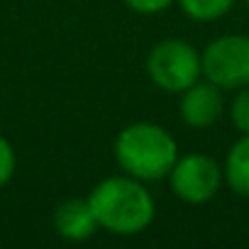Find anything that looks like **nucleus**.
I'll list each match as a JSON object with an SVG mask.
<instances>
[{"mask_svg":"<svg viewBox=\"0 0 249 249\" xmlns=\"http://www.w3.org/2000/svg\"><path fill=\"white\" fill-rule=\"evenodd\" d=\"M181 10L196 22H213L227 15L234 0H178Z\"/></svg>","mask_w":249,"mask_h":249,"instance_id":"obj_9","label":"nucleus"},{"mask_svg":"<svg viewBox=\"0 0 249 249\" xmlns=\"http://www.w3.org/2000/svg\"><path fill=\"white\" fill-rule=\"evenodd\" d=\"M147 73L164 93H181L203 76L200 52L183 39H161L147 56Z\"/></svg>","mask_w":249,"mask_h":249,"instance_id":"obj_3","label":"nucleus"},{"mask_svg":"<svg viewBox=\"0 0 249 249\" xmlns=\"http://www.w3.org/2000/svg\"><path fill=\"white\" fill-rule=\"evenodd\" d=\"M203 76L222 90H239L249 86V37L222 35L213 39L200 54Z\"/></svg>","mask_w":249,"mask_h":249,"instance_id":"obj_4","label":"nucleus"},{"mask_svg":"<svg viewBox=\"0 0 249 249\" xmlns=\"http://www.w3.org/2000/svg\"><path fill=\"white\" fill-rule=\"evenodd\" d=\"M244 3H247V5H249V0H244Z\"/></svg>","mask_w":249,"mask_h":249,"instance_id":"obj_13","label":"nucleus"},{"mask_svg":"<svg viewBox=\"0 0 249 249\" xmlns=\"http://www.w3.org/2000/svg\"><path fill=\"white\" fill-rule=\"evenodd\" d=\"M230 120H232V124L242 135H249V86L239 88V93L232 98V103H230Z\"/></svg>","mask_w":249,"mask_h":249,"instance_id":"obj_10","label":"nucleus"},{"mask_svg":"<svg viewBox=\"0 0 249 249\" xmlns=\"http://www.w3.org/2000/svg\"><path fill=\"white\" fill-rule=\"evenodd\" d=\"M225 181L237 193L249 198V135H242L227 152L225 159Z\"/></svg>","mask_w":249,"mask_h":249,"instance_id":"obj_8","label":"nucleus"},{"mask_svg":"<svg viewBox=\"0 0 249 249\" xmlns=\"http://www.w3.org/2000/svg\"><path fill=\"white\" fill-rule=\"evenodd\" d=\"M171 3H176V0H124V5L140 15H157L166 10Z\"/></svg>","mask_w":249,"mask_h":249,"instance_id":"obj_12","label":"nucleus"},{"mask_svg":"<svg viewBox=\"0 0 249 249\" xmlns=\"http://www.w3.org/2000/svg\"><path fill=\"white\" fill-rule=\"evenodd\" d=\"M15 169H18V154L5 137H0V188L10 183V178L15 176Z\"/></svg>","mask_w":249,"mask_h":249,"instance_id":"obj_11","label":"nucleus"},{"mask_svg":"<svg viewBox=\"0 0 249 249\" xmlns=\"http://www.w3.org/2000/svg\"><path fill=\"white\" fill-rule=\"evenodd\" d=\"M88 200L98 217V227L120 237L144 232L157 215V203L144 181L130 174L103 178L90 191Z\"/></svg>","mask_w":249,"mask_h":249,"instance_id":"obj_1","label":"nucleus"},{"mask_svg":"<svg viewBox=\"0 0 249 249\" xmlns=\"http://www.w3.org/2000/svg\"><path fill=\"white\" fill-rule=\"evenodd\" d=\"M176 159V140L154 122H132L115 140V161L120 169L144 183L166 178Z\"/></svg>","mask_w":249,"mask_h":249,"instance_id":"obj_2","label":"nucleus"},{"mask_svg":"<svg viewBox=\"0 0 249 249\" xmlns=\"http://www.w3.org/2000/svg\"><path fill=\"white\" fill-rule=\"evenodd\" d=\"M166 178L171 183V191L183 203L200 205L215 198V193L225 181V174L222 166L208 154H186V157L178 154Z\"/></svg>","mask_w":249,"mask_h":249,"instance_id":"obj_5","label":"nucleus"},{"mask_svg":"<svg viewBox=\"0 0 249 249\" xmlns=\"http://www.w3.org/2000/svg\"><path fill=\"white\" fill-rule=\"evenodd\" d=\"M178 112H181V120L188 127H196V130L210 127V124H215L220 120V115L225 112L222 88L210 83L208 78L196 81L193 86L181 90Z\"/></svg>","mask_w":249,"mask_h":249,"instance_id":"obj_6","label":"nucleus"},{"mask_svg":"<svg viewBox=\"0 0 249 249\" xmlns=\"http://www.w3.org/2000/svg\"><path fill=\"white\" fill-rule=\"evenodd\" d=\"M54 230L69 242H83L95 234L98 217L88 198H69L54 210Z\"/></svg>","mask_w":249,"mask_h":249,"instance_id":"obj_7","label":"nucleus"}]
</instances>
